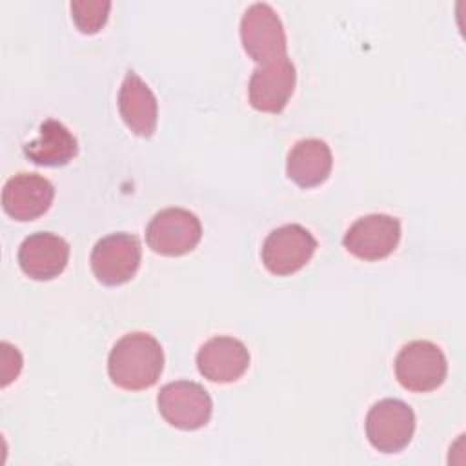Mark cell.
<instances>
[{"label": "cell", "instance_id": "obj_1", "mask_svg": "<svg viewBox=\"0 0 466 466\" xmlns=\"http://www.w3.org/2000/svg\"><path fill=\"white\" fill-rule=\"evenodd\" d=\"M164 370L160 342L146 331H131L120 337L109 351L107 373L115 386L127 391L151 388Z\"/></svg>", "mask_w": 466, "mask_h": 466}, {"label": "cell", "instance_id": "obj_2", "mask_svg": "<svg viewBox=\"0 0 466 466\" xmlns=\"http://www.w3.org/2000/svg\"><path fill=\"white\" fill-rule=\"evenodd\" d=\"M395 377L410 391L426 393L437 390L448 373L442 350L430 340H411L395 357Z\"/></svg>", "mask_w": 466, "mask_h": 466}, {"label": "cell", "instance_id": "obj_3", "mask_svg": "<svg viewBox=\"0 0 466 466\" xmlns=\"http://www.w3.org/2000/svg\"><path fill=\"white\" fill-rule=\"evenodd\" d=\"M240 40L244 51L260 64L286 56L288 40L280 16L266 4H251L240 20Z\"/></svg>", "mask_w": 466, "mask_h": 466}, {"label": "cell", "instance_id": "obj_4", "mask_svg": "<svg viewBox=\"0 0 466 466\" xmlns=\"http://www.w3.org/2000/svg\"><path fill=\"white\" fill-rule=\"evenodd\" d=\"M157 406L164 420L178 430H198L211 419L213 400L206 388L193 380H175L160 388Z\"/></svg>", "mask_w": 466, "mask_h": 466}, {"label": "cell", "instance_id": "obj_5", "mask_svg": "<svg viewBox=\"0 0 466 466\" xmlns=\"http://www.w3.org/2000/svg\"><path fill=\"white\" fill-rule=\"evenodd\" d=\"M202 237L198 217L184 208H166L155 213L146 228L147 246L164 257H180L197 248Z\"/></svg>", "mask_w": 466, "mask_h": 466}, {"label": "cell", "instance_id": "obj_6", "mask_svg": "<svg viewBox=\"0 0 466 466\" xmlns=\"http://www.w3.org/2000/svg\"><path fill=\"white\" fill-rule=\"evenodd\" d=\"M366 437L382 453L404 450L415 433V413L400 399H382L366 415Z\"/></svg>", "mask_w": 466, "mask_h": 466}, {"label": "cell", "instance_id": "obj_7", "mask_svg": "<svg viewBox=\"0 0 466 466\" xmlns=\"http://www.w3.org/2000/svg\"><path fill=\"white\" fill-rule=\"evenodd\" d=\"M317 249V240L309 229L300 224H284L264 238L260 257L266 269L286 277L304 268Z\"/></svg>", "mask_w": 466, "mask_h": 466}, {"label": "cell", "instance_id": "obj_8", "mask_svg": "<svg viewBox=\"0 0 466 466\" xmlns=\"http://www.w3.org/2000/svg\"><path fill=\"white\" fill-rule=\"evenodd\" d=\"M140 242L131 233L102 237L91 251V269L104 286H120L131 280L140 266Z\"/></svg>", "mask_w": 466, "mask_h": 466}, {"label": "cell", "instance_id": "obj_9", "mask_svg": "<svg viewBox=\"0 0 466 466\" xmlns=\"http://www.w3.org/2000/svg\"><path fill=\"white\" fill-rule=\"evenodd\" d=\"M399 240V218L386 213H371L357 218L348 228L342 244L357 258L380 260L393 253Z\"/></svg>", "mask_w": 466, "mask_h": 466}, {"label": "cell", "instance_id": "obj_10", "mask_svg": "<svg viewBox=\"0 0 466 466\" xmlns=\"http://www.w3.org/2000/svg\"><path fill=\"white\" fill-rule=\"evenodd\" d=\"M297 82L293 62L286 56L253 69L248 84L249 104L257 111L280 113L289 102Z\"/></svg>", "mask_w": 466, "mask_h": 466}, {"label": "cell", "instance_id": "obj_11", "mask_svg": "<svg viewBox=\"0 0 466 466\" xmlns=\"http://www.w3.org/2000/svg\"><path fill=\"white\" fill-rule=\"evenodd\" d=\"M197 368L204 379L229 384L240 379L249 368V351L242 340L217 335L200 346L197 353Z\"/></svg>", "mask_w": 466, "mask_h": 466}, {"label": "cell", "instance_id": "obj_12", "mask_svg": "<svg viewBox=\"0 0 466 466\" xmlns=\"http://www.w3.org/2000/svg\"><path fill=\"white\" fill-rule=\"evenodd\" d=\"M55 197L53 184L36 173H16L2 189L4 211L20 222L35 220L44 215Z\"/></svg>", "mask_w": 466, "mask_h": 466}, {"label": "cell", "instance_id": "obj_13", "mask_svg": "<svg viewBox=\"0 0 466 466\" xmlns=\"http://www.w3.org/2000/svg\"><path fill=\"white\" fill-rule=\"evenodd\" d=\"M69 260V244L60 235L38 231L25 237L18 248L20 269L33 280L58 277Z\"/></svg>", "mask_w": 466, "mask_h": 466}, {"label": "cell", "instance_id": "obj_14", "mask_svg": "<svg viewBox=\"0 0 466 466\" xmlns=\"http://www.w3.org/2000/svg\"><path fill=\"white\" fill-rule=\"evenodd\" d=\"M118 111L126 126L135 135H153L158 118L157 96L135 71H127L122 80L118 91Z\"/></svg>", "mask_w": 466, "mask_h": 466}, {"label": "cell", "instance_id": "obj_15", "mask_svg": "<svg viewBox=\"0 0 466 466\" xmlns=\"http://www.w3.org/2000/svg\"><path fill=\"white\" fill-rule=\"evenodd\" d=\"M333 167L329 146L320 138H302L295 142L286 158L288 177L300 187L322 184Z\"/></svg>", "mask_w": 466, "mask_h": 466}, {"label": "cell", "instance_id": "obj_16", "mask_svg": "<svg viewBox=\"0 0 466 466\" xmlns=\"http://www.w3.org/2000/svg\"><path fill=\"white\" fill-rule=\"evenodd\" d=\"M78 153L75 135L58 120L47 118L38 127V137L24 146V155L36 166L58 167L71 162Z\"/></svg>", "mask_w": 466, "mask_h": 466}, {"label": "cell", "instance_id": "obj_17", "mask_svg": "<svg viewBox=\"0 0 466 466\" xmlns=\"http://www.w3.org/2000/svg\"><path fill=\"white\" fill-rule=\"evenodd\" d=\"M73 22L84 35H93L102 29L107 20L111 2L107 0H75L69 4Z\"/></svg>", "mask_w": 466, "mask_h": 466}]
</instances>
